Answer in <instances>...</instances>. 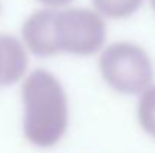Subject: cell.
<instances>
[{
    "label": "cell",
    "instance_id": "6da1fadb",
    "mask_svg": "<svg viewBox=\"0 0 155 153\" xmlns=\"http://www.w3.org/2000/svg\"><path fill=\"white\" fill-rule=\"evenodd\" d=\"M23 132L26 140L42 149L56 146L68 129V98L60 81L50 72H30L21 87Z\"/></svg>",
    "mask_w": 155,
    "mask_h": 153
},
{
    "label": "cell",
    "instance_id": "7a4b0ae2",
    "mask_svg": "<svg viewBox=\"0 0 155 153\" xmlns=\"http://www.w3.org/2000/svg\"><path fill=\"white\" fill-rule=\"evenodd\" d=\"M104 81L119 93L139 95L151 87L154 66L140 45L120 41L108 45L100 57Z\"/></svg>",
    "mask_w": 155,
    "mask_h": 153
},
{
    "label": "cell",
    "instance_id": "3957f363",
    "mask_svg": "<svg viewBox=\"0 0 155 153\" xmlns=\"http://www.w3.org/2000/svg\"><path fill=\"white\" fill-rule=\"evenodd\" d=\"M107 38L104 17L95 9L63 8L54 14V41L59 54L92 56L103 48Z\"/></svg>",
    "mask_w": 155,
    "mask_h": 153
},
{
    "label": "cell",
    "instance_id": "277c9868",
    "mask_svg": "<svg viewBox=\"0 0 155 153\" xmlns=\"http://www.w3.org/2000/svg\"><path fill=\"white\" fill-rule=\"evenodd\" d=\"M54 14L56 9L50 8L35 11L23 24V41L36 56L50 57L59 54L54 41Z\"/></svg>",
    "mask_w": 155,
    "mask_h": 153
},
{
    "label": "cell",
    "instance_id": "5b68a950",
    "mask_svg": "<svg viewBox=\"0 0 155 153\" xmlns=\"http://www.w3.org/2000/svg\"><path fill=\"white\" fill-rule=\"evenodd\" d=\"M27 54L23 44L9 35H0V87L17 83L26 72Z\"/></svg>",
    "mask_w": 155,
    "mask_h": 153
},
{
    "label": "cell",
    "instance_id": "8992f818",
    "mask_svg": "<svg viewBox=\"0 0 155 153\" xmlns=\"http://www.w3.org/2000/svg\"><path fill=\"white\" fill-rule=\"evenodd\" d=\"M98 14L111 20L128 18L139 11L143 0H92Z\"/></svg>",
    "mask_w": 155,
    "mask_h": 153
},
{
    "label": "cell",
    "instance_id": "52a82bcc",
    "mask_svg": "<svg viewBox=\"0 0 155 153\" xmlns=\"http://www.w3.org/2000/svg\"><path fill=\"white\" fill-rule=\"evenodd\" d=\"M137 117L140 126L155 138V86H151L142 93L137 108Z\"/></svg>",
    "mask_w": 155,
    "mask_h": 153
},
{
    "label": "cell",
    "instance_id": "ba28073f",
    "mask_svg": "<svg viewBox=\"0 0 155 153\" xmlns=\"http://www.w3.org/2000/svg\"><path fill=\"white\" fill-rule=\"evenodd\" d=\"M38 2L42 3L45 8H50V9H63L74 0H38Z\"/></svg>",
    "mask_w": 155,
    "mask_h": 153
},
{
    "label": "cell",
    "instance_id": "9c48e42d",
    "mask_svg": "<svg viewBox=\"0 0 155 153\" xmlns=\"http://www.w3.org/2000/svg\"><path fill=\"white\" fill-rule=\"evenodd\" d=\"M151 5H152V8H154V11H155V0H151Z\"/></svg>",
    "mask_w": 155,
    "mask_h": 153
},
{
    "label": "cell",
    "instance_id": "30bf717a",
    "mask_svg": "<svg viewBox=\"0 0 155 153\" xmlns=\"http://www.w3.org/2000/svg\"><path fill=\"white\" fill-rule=\"evenodd\" d=\"M0 14H2V3H0Z\"/></svg>",
    "mask_w": 155,
    "mask_h": 153
}]
</instances>
